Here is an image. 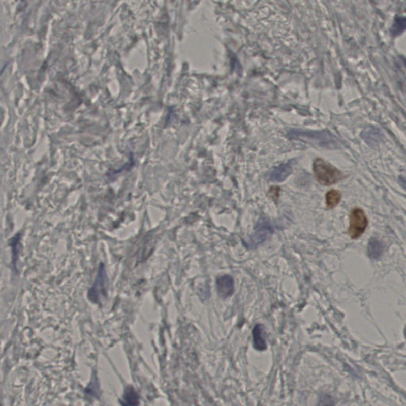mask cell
Listing matches in <instances>:
<instances>
[{
	"mask_svg": "<svg viewBox=\"0 0 406 406\" xmlns=\"http://www.w3.org/2000/svg\"><path fill=\"white\" fill-rule=\"evenodd\" d=\"M313 169L317 180L324 186H331L343 179V174L339 169L321 158L314 161Z\"/></svg>",
	"mask_w": 406,
	"mask_h": 406,
	"instance_id": "1",
	"label": "cell"
},
{
	"mask_svg": "<svg viewBox=\"0 0 406 406\" xmlns=\"http://www.w3.org/2000/svg\"><path fill=\"white\" fill-rule=\"evenodd\" d=\"M368 219L363 209L360 208H354L352 209L351 211L350 223L348 230L351 238L356 240L361 237L368 226Z\"/></svg>",
	"mask_w": 406,
	"mask_h": 406,
	"instance_id": "2",
	"label": "cell"
},
{
	"mask_svg": "<svg viewBox=\"0 0 406 406\" xmlns=\"http://www.w3.org/2000/svg\"><path fill=\"white\" fill-rule=\"evenodd\" d=\"M107 286H108V281H107V274L105 271L104 265L101 264L98 271V276L95 282L94 286L89 291L90 299L97 303L105 299L107 294Z\"/></svg>",
	"mask_w": 406,
	"mask_h": 406,
	"instance_id": "3",
	"label": "cell"
},
{
	"mask_svg": "<svg viewBox=\"0 0 406 406\" xmlns=\"http://www.w3.org/2000/svg\"><path fill=\"white\" fill-rule=\"evenodd\" d=\"M272 233L273 228L269 222L265 219H261L255 227L254 232L250 237L249 245L253 247H257L265 241Z\"/></svg>",
	"mask_w": 406,
	"mask_h": 406,
	"instance_id": "4",
	"label": "cell"
},
{
	"mask_svg": "<svg viewBox=\"0 0 406 406\" xmlns=\"http://www.w3.org/2000/svg\"><path fill=\"white\" fill-rule=\"evenodd\" d=\"M217 292L222 298L231 296L234 292V281L230 275H224L217 280Z\"/></svg>",
	"mask_w": 406,
	"mask_h": 406,
	"instance_id": "5",
	"label": "cell"
},
{
	"mask_svg": "<svg viewBox=\"0 0 406 406\" xmlns=\"http://www.w3.org/2000/svg\"><path fill=\"white\" fill-rule=\"evenodd\" d=\"M253 346L257 351H265L267 349L264 325L260 324L255 325L253 329Z\"/></svg>",
	"mask_w": 406,
	"mask_h": 406,
	"instance_id": "6",
	"label": "cell"
},
{
	"mask_svg": "<svg viewBox=\"0 0 406 406\" xmlns=\"http://www.w3.org/2000/svg\"><path fill=\"white\" fill-rule=\"evenodd\" d=\"M292 172V167L290 164L280 165L274 168L270 172L269 179L272 182H284Z\"/></svg>",
	"mask_w": 406,
	"mask_h": 406,
	"instance_id": "7",
	"label": "cell"
},
{
	"mask_svg": "<svg viewBox=\"0 0 406 406\" xmlns=\"http://www.w3.org/2000/svg\"><path fill=\"white\" fill-rule=\"evenodd\" d=\"M384 251V247L381 242L376 238H371L367 246V255L373 260L380 258Z\"/></svg>",
	"mask_w": 406,
	"mask_h": 406,
	"instance_id": "8",
	"label": "cell"
},
{
	"mask_svg": "<svg viewBox=\"0 0 406 406\" xmlns=\"http://www.w3.org/2000/svg\"><path fill=\"white\" fill-rule=\"evenodd\" d=\"M342 195L337 190H331L326 194V206L329 209H332L339 204L341 200Z\"/></svg>",
	"mask_w": 406,
	"mask_h": 406,
	"instance_id": "9",
	"label": "cell"
},
{
	"mask_svg": "<svg viewBox=\"0 0 406 406\" xmlns=\"http://www.w3.org/2000/svg\"><path fill=\"white\" fill-rule=\"evenodd\" d=\"M318 406H335V401L329 394H323L320 397Z\"/></svg>",
	"mask_w": 406,
	"mask_h": 406,
	"instance_id": "10",
	"label": "cell"
},
{
	"mask_svg": "<svg viewBox=\"0 0 406 406\" xmlns=\"http://www.w3.org/2000/svg\"><path fill=\"white\" fill-rule=\"evenodd\" d=\"M280 188L278 186H271L269 191V196L271 199L276 202L279 197Z\"/></svg>",
	"mask_w": 406,
	"mask_h": 406,
	"instance_id": "11",
	"label": "cell"
}]
</instances>
